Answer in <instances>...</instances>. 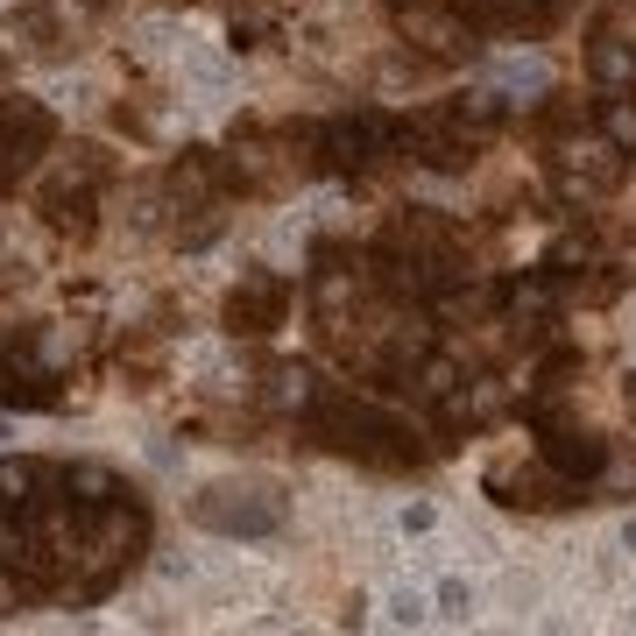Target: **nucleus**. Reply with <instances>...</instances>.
Instances as JSON below:
<instances>
[{
	"label": "nucleus",
	"instance_id": "7",
	"mask_svg": "<svg viewBox=\"0 0 636 636\" xmlns=\"http://www.w3.org/2000/svg\"><path fill=\"white\" fill-rule=\"evenodd\" d=\"M57 149V113L29 92H0V191H14Z\"/></svg>",
	"mask_w": 636,
	"mask_h": 636
},
{
	"label": "nucleus",
	"instance_id": "4",
	"mask_svg": "<svg viewBox=\"0 0 636 636\" xmlns=\"http://www.w3.org/2000/svg\"><path fill=\"white\" fill-rule=\"evenodd\" d=\"M191 524L220 530V538H276L290 524V495L276 481H220L191 502Z\"/></svg>",
	"mask_w": 636,
	"mask_h": 636
},
{
	"label": "nucleus",
	"instance_id": "1",
	"mask_svg": "<svg viewBox=\"0 0 636 636\" xmlns=\"http://www.w3.org/2000/svg\"><path fill=\"white\" fill-rule=\"evenodd\" d=\"M290 431L318 453H340L368 467V474H425L439 439H431L417 417H404L390 396L375 390H347V382H326L318 375L305 390V404L290 410Z\"/></svg>",
	"mask_w": 636,
	"mask_h": 636
},
{
	"label": "nucleus",
	"instance_id": "5",
	"mask_svg": "<svg viewBox=\"0 0 636 636\" xmlns=\"http://www.w3.org/2000/svg\"><path fill=\"white\" fill-rule=\"evenodd\" d=\"M481 489H489L502 509H524V516H545V509H580V495L573 481L559 474V467H551L538 446H530V453H509V460H495L489 474H481Z\"/></svg>",
	"mask_w": 636,
	"mask_h": 636
},
{
	"label": "nucleus",
	"instance_id": "3",
	"mask_svg": "<svg viewBox=\"0 0 636 636\" xmlns=\"http://www.w3.org/2000/svg\"><path fill=\"white\" fill-rule=\"evenodd\" d=\"M0 404H14V410H57L64 404V368L50 361L43 318H8L0 326Z\"/></svg>",
	"mask_w": 636,
	"mask_h": 636
},
{
	"label": "nucleus",
	"instance_id": "10",
	"mask_svg": "<svg viewBox=\"0 0 636 636\" xmlns=\"http://www.w3.org/2000/svg\"><path fill=\"white\" fill-rule=\"evenodd\" d=\"M390 623H396V629H417V623H425V601H417V594H396V601H390Z\"/></svg>",
	"mask_w": 636,
	"mask_h": 636
},
{
	"label": "nucleus",
	"instance_id": "6",
	"mask_svg": "<svg viewBox=\"0 0 636 636\" xmlns=\"http://www.w3.org/2000/svg\"><path fill=\"white\" fill-rule=\"evenodd\" d=\"M290 305H297V283L283 270H241V283L227 290L220 305V326L233 340H276L290 326Z\"/></svg>",
	"mask_w": 636,
	"mask_h": 636
},
{
	"label": "nucleus",
	"instance_id": "8",
	"mask_svg": "<svg viewBox=\"0 0 636 636\" xmlns=\"http://www.w3.org/2000/svg\"><path fill=\"white\" fill-rule=\"evenodd\" d=\"M431 601H439V615H446V623H467V615H474V588H467L460 573H446L439 588H431Z\"/></svg>",
	"mask_w": 636,
	"mask_h": 636
},
{
	"label": "nucleus",
	"instance_id": "9",
	"mask_svg": "<svg viewBox=\"0 0 636 636\" xmlns=\"http://www.w3.org/2000/svg\"><path fill=\"white\" fill-rule=\"evenodd\" d=\"M396 524H404V538H431L439 509H431V502H404V516H396Z\"/></svg>",
	"mask_w": 636,
	"mask_h": 636
},
{
	"label": "nucleus",
	"instance_id": "2",
	"mask_svg": "<svg viewBox=\"0 0 636 636\" xmlns=\"http://www.w3.org/2000/svg\"><path fill=\"white\" fill-rule=\"evenodd\" d=\"M113 184V149L107 142H72L57 171L36 184V220L57 233L64 248H92L99 233V191Z\"/></svg>",
	"mask_w": 636,
	"mask_h": 636
},
{
	"label": "nucleus",
	"instance_id": "11",
	"mask_svg": "<svg viewBox=\"0 0 636 636\" xmlns=\"http://www.w3.org/2000/svg\"><path fill=\"white\" fill-rule=\"evenodd\" d=\"M623 551L636 559V516H623Z\"/></svg>",
	"mask_w": 636,
	"mask_h": 636
}]
</instances>
